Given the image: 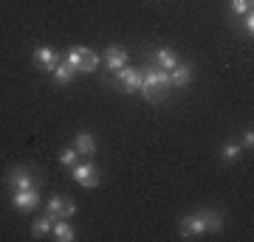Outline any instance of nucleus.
Segmentation results:
<instances>
[{"mask_svg": "<svg viewBox=\"0 0 254 242\" xmlns=\"http://www.w3.org/2000/svg\"><path fill=\"white\" fill-rule=\"evenodd\" d=\"M178 231H181V237H187V240H192V237H200V234H206V217H203V211H200V214L184 217L181 225H178Z\"/></svg>", "mask_w": 254, "mask_h": 242, "instance_id": "nucleus-5", "label": "nucleus"}, {"mask_svg": "<svg viewBox=\"0 0 254 242\" xmlns=\"http://www.w3.org/2000/svg\"><path fill=\"white\" fill-rule=\"evenodd\" d=\"M73 149H76L82 158H91V155L96 152V138H93L91 133H85V130H82V133L73 135Z\"/></svg>", "mask_w": 254, "mask_h": 242, "instance_id": "nucleus-8", "label": "nucleus"}, {"mask_svg": "<svg viewBox=\"0 0 254 242\" xmlns=\"http://www.w3.org/2000/svg\"><path fill=\"white\" fill-rule=\"evenodd\" d=\"M54 220H57V217H51V214L40 217V220L31 225V234H34V237H46V234H51V225H54Z\"/></svg>", "mask_w": 254, "mask_h": 242, "instance_id": "nucleus-15", "label": "nucleus"}, {"mask_svg": "<svg viewBox=\"0 0 254 242\" xmlns=\"http://www.w3.org/2000/svg\"><path fill=\"white\" fill-rule=\"evenodd\" d=\"M71 178L85 189H96L99 186V169L93 161H82V163H73L71 166Z\"/></svg>", "mask_w": 254, "mask_h": 242, "instance_id": "nucleus-3", "label": "nucleus"}, {"mask_svg": "<svg viewBox=\"0 0 254 242\" xmlns=\"http://www.w3.org/2000/svg\"><path fill=\"white\" fill-rule=\"evenodd\" d=\"M65 200H68V197H63V194H54V197H48V214L60 220V214H63V206H65Z\"/></svg>", "mask_w": 254, "mask_h": 242, "instance_id": "nucleus-18", "label": "nucleus"}, {"mask_svg": "<svg viewBox=\"0 0 254 242\" xmlns=\"http://www.w3.org/2000/svg\"><path fill=\"white\" fill-rule=\"evenodd\" d=\"M220 155H223L226 163H235V161H240V146L237 144H223L220 146Z\"/></svg>", "mask_w": 254, "mask_h": 242, "instance_id": "nucleus-17", "label": "nucleus"}, {"mask_svg": "<svg viewBox=\"0 0 254 242\" xmlns=\"http://www.w3.org/2000/svg\"><path fill=\"white\" fill-rule=\"evenodd\" d=\"M105 62H108L110 71H119V68H125V65L130 62V56H127V51H122V48H116V45H110L108 51H105Z\"/></svg>", "mask_w": 254, "mask_h": 242, "instance_id": "nucleus-12", "label": "nucleus"}, {"mask_svg": "<svg viewBox=\"0 0 254 242\" xmlns=\"http://www.w3.org/2000/svg\"><path fill=\"white\" fill-rule=\"evenodd\" d=\"M51 76H54V82H57V85H68V82H71L73 76H76V71H73L71 65H68V62L63 59V62H57V65H54V71H51Z\"/></svg>", "mask_w": 254, "mask_h": 242, "instance_id": "nucleus-14", "label": "nucleus"}, {"mask_svg": "<svg viewBox=\"0 0 254 242\" xmlns=\"http://www.w3.org/2000/svg\"><path fill=\"white\" fill-rule=\"evenodd\" d=\"M164 88H170V73L167 71H161V68H147V71H141V96L147 101H161Z\"/></svg>", "mask_w": 254, "mask_h": 242, "instance_id": "nucleus-1", "label": "nucleus"}, {"mask_svg": "<svg viewBox=\"0 0 254 242\" xmlns=\"http://www.w3.org/2000/svg\"><path fill=\"white\" fill-rule=\"evenodd\" d=\"M34 62L40 65V68H43V71H54V65L60 62V54H57L54 48H46V45H43V48H37L34 51Z\"/></svg>", "mask_w": 254, "mask_h": 242, "instance_id": "nucleus-11", "label": "nucleus"}, {"mask_svg": "<svg viewBox=\"0 0 254 242\" xmlns=\"http://www.w3.org/2000/svg\"><path fill=\"white\" fill-rule=\"evenodd\" d=\"M116 79H119V85H122L127 93H136V90H141V71L130 68V65L119 68V71H116Z\"/></svg>", "mask_w": 254, "mask_h": 242, "instance_id": "nucleus-6", "label": "nucleus"}, {"mask_svg": "<svg viewBox=\"0 0 254 242\" xmlns=\"http://www.w3.org/2000/svg\"><path fill=\"white\" fill-rule=\"evenodd\" d=\"M76 158H79V152H76L73 146H68V149H63V152H60V163H63V166H73V163H76Z\"/></svg>", "mask_w": 254, "mask_h": 242, "instance_id": "nucleus-20", "label": "nucleus"}, {"mask_svg": "<svg viewBox=\"0 0 254 242\" xmlns=\"http://www.w3.org/2000/svg\"><path fill=\"white\" fill-rule=\"evenodd\" d=\"M153 59H155V65H158L161 71H167V73L178 65V56H175V51H170V48H158V51L153 54Z\"/></svg>", "mask_w": 254, "mask_h": 242, "instance_id": "nucleus-13", "label": "nucleus"}, {"mask_svg": "<svg viewBox=\"0 0 254 242\" xmlns=\"http://www.w3.org/2000/svg\"><path fill=\"white\" fill-rule=\"evenodd\" d=\"M9 186H11V192H20V189H31V186H37V175L31 169H14L9 175Z\"/></svg>", "mask_w": 254, "mask_h": 242, "instance_id": "nucleus-7", "label": "nucleus"}, {"mask_svg": "<svg viewBox=\"0 0 254 242\" xmlns=\"http://www.w3.org/2000/svg\"><path fill=\"white\" fill-rule=\"evenodd\" d=\"M229 9L243 17V14H249V11H252V0H229Z\"/></svg>", "mask_w": 254, "mask_h": 242, "instance_id": "nucleus-19", "label": "nucleus"}, {"mask_svg": "<svg viewBox=\"0 0 254 242\" xmlns=\"http://www.w3.org/2000/svg\"><path fill=\"white\" fill-rule=\"evenodd\" d=\"M190 82H192V65L190 62H184V65L178 62L170 71V88H187Z\"/></svg>", "mask_w": 254, "mask_h": 242, "instance_id": "nucleus-9", "label": "nucleus"}, {"mask_svg": "<svg viewBox=\"0 0 254 242\" xmlns=\"http://www.w3.org/2000/svg\"><path fill=\"white\" fill-rule=\"evenodd\" d=\"M243 34H249V37L254 34V14H252V11L243 14Z\"/></svg>", "mask_w": 254, "mask_h": 242, "instance_id": "nucleus-22", "label": "nucleus"}, {"mask_svg": "<svg viewBox=\"0 0 254 242\" xmlns=\"http://www.w3.org/2000/svg\"><path fill=\"white\" fill-rule=\"evenodd\" d=\"M73 214H76V203H73V200L68 197V200H65V206H63V214H60V217H65V220H71Z\"/></svg>", "mask_w": 254, "mask_h": 242, "instance_id": "nucleus-21", "label": "nucleus"}, {"mask_svg": "<svg viewBox=\"0 0 254 242\" xmlns=\"http://www.w3.org/2000/svg\"><path fill=\"white\" fill-rule=\"evenodd\" d=\"M203 217H206V234H218L223 228V217L218 211H203Z\"/></svg>", "mask_w": 254, "mask_h": 242, "instance_id": "nucleus-16", "label": "nucleus"}, {"mask_svg": "<svg viewBox=\"0 0 254 242\" xmlns=\"http://www.w3.org/2000/svg\"><path fill=\"white\" fill-rule=\"evenodd\" d=\"M51 237H54L57 242H73V237H76V231H73L71 220H65V217H60V220H54V225H51Z\"/></svg>", "mask_w": 254, "mask_h": 242, "instance_id": "nucleus-10", "label": "nucleus"}, {"mask_svg": "<svg viewBox=\"0 0 254 242\" xmlns=\"http://www.w3.org/2000/svg\"><path fill=\"white\" fill-rule=\"evenodd\" d=\"M243 146H249V149L254 146V133L252 130H243Z\"/></svg>", "mask_w": 254, "mask_h": 242, "instance_id": "nucleus-23", "label": "nucleus"}, {"mask_svg": "<svg viewBox=\"0 0 254 242\" xmlns=\"http://www.w3.org/2000/svg\"><path fill=\"white\" fill-rule=\"evenodd\" d=\"M11 203H14V208L17 211H34L40 203H43V194H40V186H31V189H20V192H14L11 194Z\"/></svg>", "mask_w": 254, "mask_h": 242, "instance_id": "nucleus-4", "label": "nucleus"}, {"mask_svg": "<svg viewBox=\"0 0 254 242\" xmlns=\"http://www.w3.org/2000/svg\"><path fill=\"white\" fill-rule=\"evenodd\" d=\"M65 62L71 65L76 73H93L99 68V54H93L91 48H85V45H76V48H71L65 54Z\"/></svg>", "mask_w": 254, "mask_h": 242, "instance_id": "nucleus-2", "label": "nucleus"}]
</instances>
